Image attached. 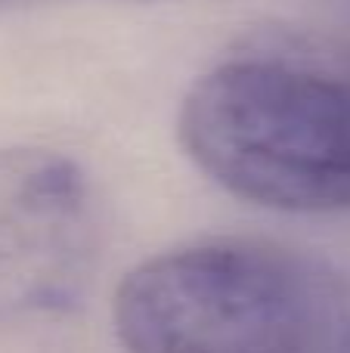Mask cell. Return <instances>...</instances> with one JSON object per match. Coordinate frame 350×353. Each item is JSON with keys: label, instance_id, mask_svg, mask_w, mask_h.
Instances as JSON below:
<instances>
[{"label": "cell", "instance_id": "cell-1", "mask_svg": "<svg viewBox=\"0 0 350 353\" xmlns=\"http://www.w3.org/2000/svg\"><path fill=\"white\" fill-rule=\"evenodd\" d=\"M183 152L220 189L273 211L350 205V84L276 59L205 72L177 118Z\"/></svg>", "mask_w": 350, "mask_h": 353}, {"label": "cell", "instance_id": "cell-2", "mask_svg": "<svg viewBox=\"0 0 350 353\" xmlns=\"http://www.w3.org/2000/svg\"><path fill=\"white\" fill-rule=\"evenodd\" d=\"M320 316L307 270L245 239L161 251L118 282L112 304L127 353H307Z\"/></svg>", "mask_w": 350, "mask_h": 353}, {"label": "cell", "instance_id": "cell-3", "mask_svg": "<svg viewBox=\"0 0 350 353\" xmlns=\"http://www.w3.org/2000/svg\"><path fill=\"white\" fill-rule=\"evenodd\" d=\"M99 205L87 171L53 149H0V323L78 310L99 267Z\"/></svg>", "mask_w": 350, "mask_h": 353}, {"label": "cell", "instance_id": "cell-4", "mask_svg": "<svg viewBox=\"0 0 350 353\" xmlns=\"http://www.w3.org/2000/svg\"><path fill=\"white\" fill-rule=\"evenodd\" d=\"M338 353H350V325H347V332L341 335V344H338Z\"/></svg>", "mask_w": 350, "mask_h": 353}, {"label": "cell", "instance_id": "cell-5", "mask_svg": "<svg viewBox=\"0 0 350 353\" xmlns=\"http://www.w3.org/2000/svg\"><path fill=\"white\" fill-rule=\"evenodd\" d=\"M134 3H152V0H134Z\"/></svg>", "mask_w": 350, "mask_h": 353}, {"label": "cell", "instance_id": "cell-6", "mask_svg": "<svg viewBox=\"0 0 350 353\" xmlns=\"http://www.w3.org/2000/svg\"><path fill=\"white\" fill-rule=\"evenodd\" d=\"M0 3H12V0H0Z\"/></svg>", "mask_w": 350, "mask_h": 353}]
</instances>
